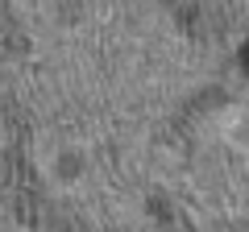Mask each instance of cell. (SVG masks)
I'll list each match as a JSON object with an SVG mask.
<instances>
[{"label":"cell","instance_id":"6da1fadb","mask_svg":"<svg viewBox=\"0 0 249 232\" xmlns=\"http://www.w3.org/2000/svg\"><path fill=\"white\" fill-rule=\"evenodd\" d=\"M0 191L9 199L13 215H21V220H29V224L37 220V212H42V187H37L34 170L25 166L21 153H9V158L0 162Z\"/></svg>","mask_w":249,"mask_h":232}]
</instances>
